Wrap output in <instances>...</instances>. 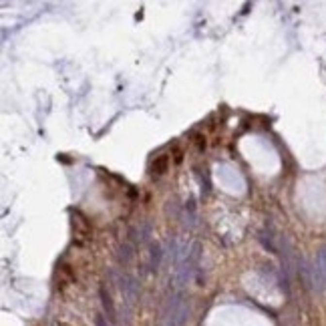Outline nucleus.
I'll use <instances>...</instances> for the list:
<instances>
[{
    "label": "nucleus",
    "instance_id": "obj_3",
    "mask_svg": "<svg viewBox=\"0 0 326 326\" xmlns=\"http://www.w3.org/2000/svg\"><path fill=\"white\" fill-rule=\"evenodd\" d=\"M165 167H167V157L165 155H163V157H159L155 163H153V173H163V171H165Z\"/></svg>",
    "mask_w": 326,
    "mask_h": 326
},
{
    "label": "nucleus",
    "instance_id": "obj_1",
    "mask_svg": "<svg viewBox=\"0 0 326 326\" xmlns=\"http://www.w3.org/2000/svg\"><path fill=\"white\" fill-rule=\"evenodd\" d=\"M310 284H314L318 290H326V248L318 252L314 268L310 270Z\"/></svg>",
    "mask_w": 326,
    "mask_h": 326
},
{
    "label": "nucleus",
    "instance_id": "obj_2",
    "mask_svg": "<svg viewBox=\"0 0 326 326\" xmlns=\"http://www.w3.org/2000/svg\"><path fill=\"white\" fill-rule=\"evenodd\" d=\"M101 302H103V308H105V312H107V316L113 320V318H115V306H113L111 296L107 294V290H105V288H101Z\"/></svg>",
    "mask_w": 326,
    "mask_h": 326
}]
</instances>
